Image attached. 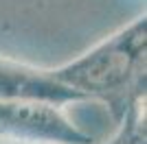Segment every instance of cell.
<instances>
[{"label": "cell", "instance_id": "obj_1", "mask_svg": "<svg viewBox=\"0 0 147 144\" xmlns=\"http://www.w3.org/2000/svg\"><path fill=\"white\" fill-rule=\"evenodd\" d=\"M147 57V15H136L110 35L92 44L75 59L49 68L51 77L79 92L88 101L123 105L141 94L145 83Z\"/></svg>", "mask_w": 147, "mask_h": 144}, {"label": "cell", "instance_id": "obj_2", "mask_svg": "<svg viewBox=\"0 0 147 144\" xmlns=\"http://www.w3.org/2000/svg\"><path fill=\"white\" fill-rule=\"evenodd\" d=\"M0 140L29 144H92L94 138L77 127L64 105L44 101L0 98Z\"/></svg>", "mask_w": 147, "mask_h": 144}, {"label": "cell", "instance_id": "obj_3", "mask_svg": "<svg viewBox=\"0 0 147 144\" xmlns=\"http://www.w3.org/2000/svg\"><path fill=\"white\" fill-rule=\"evenodd\" d=\"M0 98L44 101L53 105H73L88 101L84 94L55 81L49 68L31 66L5 55H0Z\"/></svg>", "mask_w": 147, "mask_h": 144}, {"label": "cell", "instance_id": "obj_4", "mask_svg": "<svg viewBox=\"0 0 147 144\" xmlns=\"http://www.w3.org/2000/svg\"><path fill=\"white\" fill-rule=\"evenodd\" d=\"M141 105L143 94L132 96L123 105V122L119 127L117 135L108 144H145V125L141 122Z\"/></svg>", "mask_w": 147, "mask_h": 144}, {"label": "cell", "instance_id": "obj_5", "mask_svg": "<svg viewBox=\"0 0 147 144\" xmlns=\"http://www.w3.org/2000/svg\"><path fill=\"white\" fill-rule=\"evenodd\" d=\"M0 144H29V142H13V140H0Z\"/></svg>", "mask_w": 147, "mask_h": 144}]
</instances>
